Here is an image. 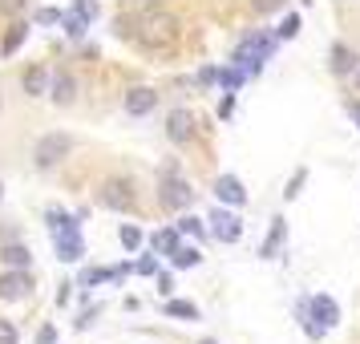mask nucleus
I'll use <instances>...</instances> for the list:
<instances>
[{
	"label": "nucleus",
	"mask_w": 360,
	"mask_h": 344,
	"mask_svg": "<svg viewBox=\"0 0 360 344\" xmlns=\"http://www.w3.org/2000/svg\"><path fill=\"white\" fill-rule=\"evenodd\" d=\"M348 114H352V122H360V106H352V110H348Z\"/></svg>",
	"instance_id": "c9c22d12"
},
{
	"label": "nucleus",
	"mask_w": 360,
	"mask_h": 344,
	"mask_svg": "<svg viewBox=\"0 0 360 344\" xmlns=\"http://www.w3.org/2000/svg\"><path fill=\"white\" fill-rule=\"evenodd\" d=\"M166 316H179V320H198V308L191 300H166Z\"/></svg>",
	"instance_id": "6ab92c4d"
},
{
	"label": "nucleus",
	"mask_w": 360,
	"mask_h": 344,
	"mask_svg": "<svg viewBox=\"0 0 360 344\" xmlns=\"http://www.w3.org/2000/svg\"><path fill=\"white\" fill-rule=\"evenodd\" d=\"M85 25H89V20H82L77 13H65V17H61V29H65L69 37H82V33H85Z\"/></svg>",
	"instance_id": "5701e85b"
},
{
	"label": "nucleus",
	"mask_w": 360,
	"mask_h": 344,
	"mask_svg": "<svg viewBox=\"0 0 360 344\" xmlns=\"http://www.w3.org/2000/svg\"><path fill=\"white\" fill-rule=\"evenodd\" d=\"M45 223H49L53 235H73V231H77V219H73L69 211H57V207L45 211Z\"/></svg>",
	"instance_id": "f3484780"
},
{
	"label": "nucleus",
	"mask_w": 360,
	"mask_h": 344,
	"mask_svg": "<svg viewBox=\"0 0 360 344\" xmlns=\"http://www.w3.org/2000/svg\"><path fill=\"white\" fill-rule=\"evenodd\" d=\"M283 4H288V0H251V8H255V13H276V8H283Z\"/></svg>",
	"instance_id": "cd10ccee"
},
{
	"label": "nucleus",
	"mask_w": 360,
	"mask_h": 344,
	"mask_svg": "<svg viewBox=\"0 0 360 344\" xmlns=\"http://www.w3.org/2000/svg\"><path fill=\"white\" fill-rule=\"evenodd\" d=\"M122 106H126V114L130 117H146V114H154V106H158V89H150V85H134L130 94L122 98Z\"/></svg>",
	"instance_id": "6e6552de"
},
{
	"label": "nucleus",
	"mask_w": 360,
	"mask_h": 344,
	"mask_svg": "<svg viewBox=\"0 0 360 344\" xmlns=\"http://www.w3.org/2000/svg\"><path fill=\"white\" fill-rule=\"evenodd\" d=\"M158 292L170 295V292H174V279H170V276H158Z\"/></svg>",
	"instance_id": "72a5a7b5"
},
{
	"label": "nucleus",
	"mask_w": 360,
	"mask_h": 344,
	"mask_svg": "<svg viewBox=\"0 0 360 344\" xmlns=\"http://www.w3.org/2000/svg\"><path fill=\"white\" fill-rule=\"evenodd\" d=\"M53 247H57V260H65V263H77L85 255V243L77 231L73 235H53Z\"/></svg>",
	"instance_id": "4468645a"
},
{
	"label": "nucleus",
	"mask_w": 360,
	"mask_h": 344,
	"mask_svg": "<svg viewBox=\"0 0 360 344\" xmlns=\"http://www.w3.org/2000/svg\"><path fill=\"white\" fill-rule=\"evenodd\" d=\"M49 98L57 101V106H73V101H77V82H73V73H65V69H57V73H53Z\"/></svg>",
	"instance_id": "9b49d317"
},
{
	"label": "nucleus",
	"mask_w": 360,
	"mask_h": 344,
	"mask_svg": "<svg viewBox=\"0 0 360 344\" xmlns=\"http://www.w3.org/2000/svg\"><path fill=\"white\" fill-rule=\"evenodd\" d=\"M138 272H142V276H154V272H158V263H154V260H142V263H138Z\"/></svg>",
	"instance_id": "f704fd0d"
},
{
	"label": "nucleus",
	"mask_w": 360,
	"mask_h": 344,
	"mask_svg": "<svg viewBox=\"0 0 360 344\" xmlns=\"http://www.w3.org/2000/svg\"><path fill=\"white\" fill-rule=\"evenodd\" d=\"M0 203H4V182H0Z\"/></svg>",
	"instance_id": "4c0bfd02"
},
{
	"label": "nucleus",
	"mask_w": 360,
	"mask_h": 344,
	"mask_svg": "<svg viewBox=\"0 0 360 344\" xmlns=\"http://www.w3.org/2000/svg\"><path fill=\"white\" fill-rule=\"evenodd\" d=\"M158 203H162L166 211H186V207L195 203V191H191L186 179H179L174 170H166L162 182H158Z\"/></svg>",
	"instance_id": "7ed1b4c3"
},
{
	"label": "nucleus",
	"mask_w": 360,
	"mask_h": 344,
	"mask_svg": "<svg viewBox=\"0 0 360 344\" xmlns=\"http://www.w3.org/2000/svg\"><path fill=\"white\" fill-rule=\"evenodd\" d=\"M49 82L53 73L45 65H29L20 73V89H25V98H49Z\"/></svg>",
	"instance_id": "9d476101"
},
{
	"label": "nucleus",
	"mask_w": 360,
	"mask_h": 344,
	"mask_svg": "<svg viewBox=\"0 0 360 344\" xmlns=\"http://www.w3.org/2000/svg\"><path fill=\"white\" fill-rule=\"evenodd\" d=\"M117 239H122L126 251H138V247H142V231L130 227V223H122V227H117Z\"/></svg>",
	"instance_id": "aec40b11"
},
{
	"label": "nucleus",
	"mask_w": 360,
	"mask_h": 344,
	"mask_svg": "<svg viewBox=\"0 0 360 344\" xmlns=\"http://www.w3.org/2000/svg\"><path fill=\"white\" fill-rule=\"evenodd\" d=\"M53 340H57V328H49V324H45L41 332H37V344H53Z\"/></svg>",
	"instance_id": "2f4dec72"
},
{
	"label": "nucleus",
	"mask_w": 360,
	"mask_h": 344,
	"mask_svg": "<svg viewBox=\"0 0 360 344\" xmlns=\"http://www.w3.org/2000/svg\"><path fill=\"white\" fill-rule=\"evenodd\" d=\"M33 295V272L29 267H4L0 272V300L4 304H17Z\"/></svg>",
	"instance_id": "20e7f679"
},
{
	"label": "nucleus",
	"mask_w": 360,
	"mask_h": 344,
	"mask_svg": "<svg viewBox=\"0 0 360 344\" xmlns=\"http://www.w3.org/2000/svg\"><path fill=\"white\" fill-rule=\"evenodd\" d=\"M29 33H33V25H29V20H13V25H8V33H4V41H0V57L20 53V45L29 41Z\"/></svg>",
	"instance_id": "f8f14e48"
},
{
	"label": "nucleus",
	"mask_w": 360,
	"mask_h": 344,
	"mask_svg": "<svg viewBox=\"0 0 360 344\" xmlns=\"http://www.w3.org/2000/svg\"><path fill=\"white\" fill-rule=\"evenodd\" d=\"M219 82H223V89H227V94H235V89H239V82H243V69H223V73H219Z\"/></svg>",
	"instance_id": "b1692460"
},
{
	"label": "nucleus",
	"mask_w": 360,
	"mask_h": 344,
	"mask_svg": "<svg viewBox=\"0 0 360 344\" xmlns=\"http://www.w3.org/2000/svg\"><path fill=\"white\" fill-rule=\"evenodd\" d=\"M202 344H214V340H202Z\"/></svg>",
	"instance_id": "58836bf2"
},
{
	"label": "nucleus",
	"mask_w": 360,
	"mask_h": 344,
	"mask_svg": "<svg viewBox=\"0 0 360 344\" xmlns=\"http://www.w3.org/2000/svg\"><path fill=\"white\" fill-rule=\"evenodd\" d=\"M0 267H33L29 243H4L0 247Z\"/></svg>",
	"instance_id": "2eb2a0df"
},
{
	"label": "nucleus",
	"mask_w": 360,
	"mask_h": 344,
	"mask_svg": "<svg viewBox=\"0 0 360 344\" xmlns=\"http://www.w3.org/2000/svg\"><path fill=\"white\" fill-rule=\"evenodd\" d=\"M198 260H202V255H198V247H179V251L170 255L174 267H198Z\"/></svg>",
	"instance_id": "412c9836"
},
{
	"label": "nucleus",
	"mask_w": 360,
	"mask_h": 344,
	"mask_svg": "<svg viewBox=\"0 0 360 344\" xmlns=\"http://www.w3.org/2000/svg\"><path fill=\"white\" fill-rule=\"evenodd\" d=\"M231 110H235V98L227 94V98L219 101V117H231Z\"/></svg>",
	"instance_id": "473e14b6"
},
{
	"label": "nucleus",
	"mask_w": 360,
	"mask_h": 344,
	"mask_svg": "<svg viewBox=\"0 0 360 344\" xmlns=\"http://www.w3.org/2000/svg\"><path fill=\"white\" fill-rule=\"evenodd\" d=\"M166 138H170L174 146L195 142V114H191V110H170V117H166Z\"/></svg>",
	"instance_id": "0eeeda50"
},
{
	"label": "nucleus",
	"mask_w": 360,
	"mask_h": 344,
	"mask_svg": "<svg viewBox=\"0 0 360 344\" xmlns=\"http://www.w3.org/2000/svg\"><path fill=\"white\" fill-rule=\"evenodd\" d=\"M25 4H29V0H0V13H4V17H20Z\"/></svg>",
	"instance_id": "bb28decb"
},
{
	"label": "nucleus",
	"mask_w": 360,
	"mask_h": 344,
	"mask_svg": "<svg viewBox=\"0 0 360 344\" xmlns=\"http://www.w3.org/2000/svg\"><path fill=\"white\" fill-rule=\"evenodd\" d=\"M179 231H182V235H202V223H198V219H191V215H182Z\"/></svg>",
	"instance_id": "c85d7f7f"
},
{
	"label": "nucleus",
	"mask_w": 360,
	"mask_h": 344,
	"mask_svg": "<svg viewBox=\"0 0 360 344\" xmlns=\"http://www.w3.org/2000/svg\"><path fill=\"white\" fill-rule=\"evenodd\" d=\"M332 73H336V77L356 73V53L348 49V45H332Z\"/></svg>",
	"instance_id": "dca6fc26"
},
{
	"label": "nucleus",
	"mask_w": 360,
	"mask_h": 344,
	"mask_svg": "<svg viewBox=\"0 0 360 344\" xmlns=\"http://www.w3.org/2000/svg\"><path fill=\"white\" fill-rule=\"evenodd\" d=\"M179 235H182L179 227H166V231H158V235L150 239V247H154L158 255H174V251L182 247V243H179Z\"/></svg>",
	"instance_id": "a211bd4d"
},
{
	"label": "nucleus",
	"mask_w": 360,
	"mask_h": 344,
	"mask_svg": "<svg viewBox=\"0 0 360 344\" xmlns=\"http://www.w3.org/2000/svg\"><path fill=\"white\" fill-rule=\"evenodd\" d=\"M352 82H356V94H360V69H356V73H352Z\"/></svg>",
	"instance_id": "e433bc0d"
},
{
	"label": "nucleus",
	"mask_w": 360,
	"mask_h": 344,
	"mask_svg": "<svg viewBox=\"0 0 360 344\" xmlns=\"http://www.w3.org/2000/svg\"><path fill=\"white\" fill-rule=\"evenodd\" d=\"M214 195H219V203H231V207H243L247 203L243 182L235 179V174H223V179L214 182Z\"/></svg>",
	"instance_id": "ddd939ff"
},
{
	"label": "nucleus",
	"mask_w": 360,
	"mask_h": 344,
	"mask_svg": "<svg viewBox=\"0 0 360 344\" xmlns=\"http://www.w3.org/2000/svg\"><path fill=\"white\" fill-rule=\"evenodd\" d=\"M0 344H20L17 324H13V320H4V316H0Z\"/></svg>",
	"instance_id": "393cba45"
},
{
	"label": "nucleus",
	"mask_w": 360,
	"mask_h": 344,
	"mask_svg": "<svg viewBox=\"0 0 360 344\" xmlns=\"http://www.w3.org/2000/svg\"><path fill=\"white\" fill-rule=\"evenodd\" d=\"M295 33H300V17L292 13V17H283V25H279V37H295Z\"/></svg>",
	"instance_id": "7c9ffc66"
},
{
	"label": "nucleus",
	"mask_w": 360,
	"mask_h": 344,
	"mask_svg": "<svg viewBox=\"0 0 360 344\" xmlns=\"http://www.w3.org/2000/svg\"><path fill=\"white\" fill-rule=\"evenodd\" d=\"M134 37L142 41V49H162L179 37V20L166 17V13H154V17L142 20V29H134Z\"/></svg>",
	"instance_id": "f03ea898"
},
{
	"label": "nucleus",
	"mask_w": 360,
	"mask_h": 344,
	"mask_svg": "<svg viewBox=\"0 0 360 344\" xmlns=\"http://www.w3.org/2000/svg\"><path fill=\"white\" fill-rule=\"evenodd\" d=\"M73 13L94 25V20H98V0H73Z\"/></svg>",
	"instance_id": "4be33fe9"
},
{
	"label": "nucleus",
	"mask_w": 360,
	"mask_h": 344,
	"mask_svg": "<svg viewBox=\"0 0 360 344\" xmlns=\"http://www.w3.org/2000/svg\"><path fill=\"white\" fill-rule=\"evenodd\" d=\"M283 243V219H276V227H271V239L263 243V255H276V247Z\"/></svg>",
	"instance_id": "a878e982"
},
{
	"label": "nucleus",
	"mask_w": 360,
	"mask_h": 344,
	"mask_svg": "<svg viewBox=\"0 0 360 344\" xmlns=\"http://www.w3.org/2000/svg\"><path fill=\"white\" fill-rule=\"evenodd\" d=\"M207 223H211V235L219 239V243H239V235H243L239 215H231V211H214Z\"/></svg>",
	"instance_id": "1a4fd4ad"
},
{
	"label": "nucleus",
	"mask_w": 360,
	"mask_h": 344,
	"mask_svg": "<svg viewBox=\"0 0 360 344\" xmlns=\"http://www.w3.org/2000/svg\"><path fill=\"white\" fill-rule=\"evenodd\" d=\"M304 312L311 316V324H308L311 336H320L324 328H336V320H340V308H336L332 295H311L308 304H304Z\"/></svg>",
	"instance_id": "39448f33"
},
{
	"label": "nucleus",
	"mask_w": 360,
	"mask_h": 344,
	"mask_svg": "<svg viewBox=\"0 0 360 344\" xmlns=\"http://www.w3.org/2000/svg\"><path fill=\"white\" fill-rule=\"evenodd\" d=\"M98 203L101 207H110V211H130L134 207V182L126 179H105L98 191Z\"/></svg>",
	"instance_id": "423d86ee"
},
{
	"label": "nucleus",
	"mask_w": 360,
	"mask_h": 344,
	"mask_svg": "<svg viewBox=\"0 0 360 344\" xmlns=\"http://www.w3.org/2000/svg\"><path fill=\"white\" fill-rule=\"evenodd\" d=\"M61 17H65V13H57V8H41V13H37V25H61Z\"/></svg>",
	"instance_id": "c756f323"
},
{
	"label": "nucleus",
	"mask_w": 360,
	"mask_h": 344,
	"mask_svg": "<svg viewBox=\"0 0 360 344\" xmlns=\"http://www.w3.org/2000/svg\"><path fill=\"white\" fill-rule=\"evenodd\" d=\"M69 154H73V138H69V134H61V130L41 134L37 146H33V166L37 170H57Z\"/></svg>",
	"instance_id": "f257e3e1"
}]
</instances>
